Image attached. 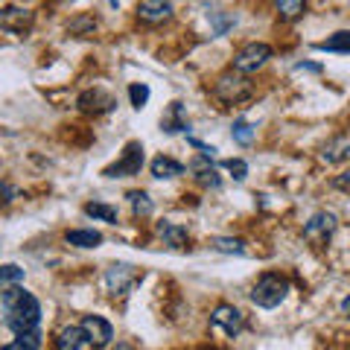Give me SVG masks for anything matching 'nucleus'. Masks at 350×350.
<instances>
[{"label": "nucleus", "instance_id": "obj_1", "mask_svg": "<svg viewBox=\"0 0 350 350\" xmlns=\"http://www.w3.org/2000/svg\"><path fill=\"white\" fill-rule=\"evenodd\" d=\"M3 315H6V327L12 330L15 336L21 333H36L38 324H41V304L36 295H29L27 289H21L18 283L15 286H6L3 292Z\"/></svg>", "mask_w": 350, "mask_h": 350}, {"label": "nucleus", "instance_id": "obj_2", "mask_svg": "<svg viewBox=\"0 0 350 350\" xmlns=\"http://www.w3.org/2000/svg\"><path fill=\"white\" fill-rule=\"evenodd\" d=\"M289 295V280L275 275V271H269V275H262L254 289H251V301H254L257 306H262V310H275V306H280L283 301H286Z\"/></svg>", "mask_w": 350, "mask_h": 350}, {"label": "nucleus", "instance_id": "obj_3", "mask_svg": "<svg viewBox=\"0 0 350 350\" xmlns=\"http://www.w3.org/2000/svg\"><path fill=\"white\" fill-rule=\"evenodd\" d=\"M213 94H216L222 103L237 105V103H245L248 96L254 94V85H251V82L245 79V73H239V70H228V73H222V76L216 79Z\"/></svg>", "mask_w": 350, "mask_h": 350}, {"label": "nucleus", "instance_id": "obj_4", "mask_svg": "<svg viewBox=\"0 0 350 350\" xmlns=\"http://www.w3.org/2000/svg\"><path fill=\"white\" fill-rule=\"evenodd\" d=\"M336 228H338L336 213L321 211V213H315L310 222L304 225V239H306V243H312L315 248H321V245L330 243V237L336 234Z\"/></svg>", "mask_w": 350, "mask_h": 350}, {"label": "nucleus", "instance_id": "obj_5", "mask_svg": "<svg viewBox=\"0 0 350 350\" xmlns=\"http://www.w3.org/2000/svg\"><path fill=\"white\" fill-rule=\"evenodd\" d=\"M269 59H271V47H269V44H260V41L245 44V47L234 56V70H239V73H257Z\"/></svg>", "mask_w": 350, "mask_h": 350}, {"label": "nucleus", "instance_id": "obj_6", "mask_svg": "<svg viewBox=\"0 0 350 350\" xmlns=\"http://www.w3.org/2000/svg\"><path fill=\"white\" fill-rule=\"evenodd\" d=\"M140 167H144V146L137 144V140H131V144L126 146L123 158H120L117 163H111L103 175L105 178H126V175H137Z\"/></svg>", "mask_w": 350, "mask_h": 350}, {"label": "nucleus", "instance_id": "obj_7", "mask_svg": "<svg viewBox=\"0 0 350 350\" xmlns=\"http://www.w3.org/2000/svg\"><path fill=\"white\" fill-rule=\"evenodd\" d=\"M32 12L24 6H3L0 9V29L9 32V36H27L32 29Z\"/></svg>", "mask_w": 350, "mask_h": 350}, {"label": "nucleus", "instance_id": "obj_8", "mask_svg": "<svg viewBox=\"0 0 350 350\" xmlns=\"http://www.w3.org/2000/svg\"><path fill=\"white\" fill-rule=\"evenodd\" d=\"M135 283H137V271L126 266V262H117V266L105 271V289H108V295H114V298L117 295H126Z\"/></svg>", "mask_w": 350, "mask_h": 350}, {"label": "nucleus", "instance_id": "obj_9", "mask_svg": "<svg viewBox=\"0 0 350 350\" xmlns=\"http://www.w3.org/2000/svg\"><path fill=\"white\" fill-rule=\"evenodd\" d=\"M211 321H213V327H222L231 338L245 330V315L231 304H219L213 310V315H211Z\"/></svg>", "mask_w": 350, "mask_h": 350}, {"label": "nucleus", "instance_id": "obj_10", "mask_svg": "<svg viewBox=\"0 0 350 350\" xmlns=\"http://www.w3.org/2000/svg\"><path fill=\"white\" fill-rule=\"evenodd\" d=\"M172 3L170 0H144V3L137 6V18L144 21V24L149 27H158V24H167V21L172 18Z\"/></svg>", "mask_w": 350, "mask_h": 350}, {"label": "nucleus", "instance_id": "obj_11", "mask_svg": "<svg viewBox=\"0 0 350 350\" xmlns=\"http://www.w3.org/2000/svg\"><path fill=\"white\" fill-rule=\"evenodd\" d=\"M82 330L88 333V338H91L94 347H108L111 345V338H114V327L108 324L105 319H100V315H85Z\"/></svg>", "mask_w": 350, "mask_h": 350}, {"label": "nucleus", "instance_id": "obj_12", "mask_svg": "<svg viewBox=\"0 0 350 350\" xmlns=\"http://www.w3.org/2000/svg\"><path fill=\"white\" fill-rule=\"evenodd\" d=\"M190 172H193V178L202 184V187H207V190H219L222 187V178H219V170L211 163V158H204V155H199V158H193L190 161Z\"/></svg>", "mask_w": 350, "mask_h": 350}, {"label": "nucleus", "instance_id": "obj_13", "mask_svg": "<svg viewBox=\"0 0 350 350\" xmlns=\"http://www.w3.org/2000/svg\"><path fill=\"white\" fill-rule=\"evenodd\" d=\"M114 105H117L114 96L105 94V91H100V88H94V91H85V94L79 96V108H82L85 114H108Z\"/></svg>", "mask_w": 350, "mask_h": 350}, {"label": "nucleus", "instance_id": "obj_14", "mask_svg": "<svg viewBox=\"0 0 350 350\" xmlns=\"http://www.w3.org/2000/svg\"><path fill=\"white\" fill-rule=\"evenodd\" d=\"M56 347L59 350H91L94 345H91V338H88V333L82 330V324H73V327H64L59 333Z\"/></svg>", "mask_w": 350, "mask_h": 350}, {"label": "nucleus", "instance_id": "obj_15", "mask_svg": "<svg viewBox=\"0 0 350 350\" xmlns=\"http://www.w3.org/2000/svg\"><path fill=\"white\" fill-rule=\"evenodd\" d=\"M158 237L163 239V245H170V248H184L190 239L187 228H181L175 222H158Z\"/></svg>", "mask_w": 350, "mask_h": 350}, {"label": "nucleus", "instance_id": "obj_16", "mask_svg": "<svg viewBox=\"0 0 350 350\" xmlns=\"http://www.w3.org/2000/svg\"><path fill=\"white\" fill-rule=\"evenodd\" d=\"M161 129L170 131V135L190 129V120H187V114H184V105H181V103H172V105H170V111L163 114V120H161Z\"/></svg>", "mask_w": 350, "mask_h": 350}, {"label": "nucleus", "instance_id": "obj_17", "mask_svg": "<svg viewBox=\"0 0 350 350\" xmlns=\"http://www.w3.org/2000/svg\"><path fill=\"white\" fill-rule=\"evenodd\" d=\"M350 158V137H333L330 144L321 149V161L324 163H342Z\"/></svg>", "mask_w": 350, "mask_h": 350}, {"label": "nucleus", "instance_id": "obj_18", "mask_svg": "<svg viewBox=\"0 0 350 350\" xmlns=\"http://www.w3.org/2000/svg\"><path fill=\"white\" fill-rule=\"evenodd\" d=\"M152 175L155 178H178V175H184V163L170 155H158L152 161Z\"/></svg>", "mask_w": 350, "mask_h": 350}, {"label": "nucleus", "instance_id": "obj_19", "mask_svg": "<svg viewBox=\"0 0 350 350\" xmlns=\"http://www.w3.org/2000/svg\"><path fill=\"white\" fill-rule=\"evenodd\" d=\"M64 239H68L70 245H76V248H96V245H103V234L100 231H88V228L68 231V234H64Z\"/></svg>", "mask_w": 350, "mask_h": 350}, {"label": "nucleus", "instance_id": "obj_20", "mask_svg": "<svg viewBox=\"0 0 350 350\" xmlns=\"http://www.w3.org/2000/svg\"><path fill=\"white\" fill-rule=\"evenodd\" d=\"M129 204H131V211H135V216L137 219H146V216H152V211H155V204H152V199H149V193H144V190H131L129 196Z\"/></svg>", "mask_w": 350, "mask_h": 350}, {"label": "nucleus", "instance_id": "obj_21", "mask_svg": "<svg viewBox=\"0 0 350 350\" xmlns=\"http://www.w3.org/2000/svg\"><path fill=\"white\" fill-rule=\"evenodd\" d=\"M85 213L100 219V222H108V225H117V207L105 204V202H88L85 204Z\"/></svg>", "mask_w": 350, "mask_h": 350}, {"label": "nucleus", "instance_id": "obj_22", "mask_svg": "<svg viewBox=\"0 0 350 350\" xmlns=\"http://www.w3.org/2000/svg\"><path fill=\"white\" fill-rule=\"evenodd\" d=\"M315 50H327V53H350V32H347V29L336 32V36H330L327 41H319V44H315Z\"/></svg>", "mask_w": 350, "mask_h": 350}, {"label": "nucleus", "instance_id": "obj_23", "mask_svg": "<svg viewBox=\"0 0 350 350\" xmlns=\"http://www.w3.org/2000/svg\"><path fill=\"white\" fill-rule=\"evenodd\" d=\"M275 6L283 21H298L306 9V0H275Z\"/></svg>", "mask_w": 350, "mask_h": 350}, {"label": "nucleus", "instance_id": "obj_24", "mask_svg": "<svg viewBox=\"0 0 350 350\" xmlns=\"http://www.w3.org/2000/svg\"><path fill=\"white\" fill-rule=\"evenodd\" d=\"M41 347V333H21L15 342H9L3 345V350H38Z\"/></svg>", "mask_w": 350, "mask_h": 350}, {"label": "nucleus", "instance_id": "obj_25", "mask_svg": "<svg viewBox=\"0 0 350 350\" xmlns=\"http://www.w3.org/2000/svg\"><path fill=\"white\" fill-rule=\"evenodd\" d=\"M216 251H222V254H245V243L243 239H231V237H213L211 243Z\"/></svg>", "mask_w": 350, "mask_h": 350}, {"label": "nucleus", "instance_id": "obj_26", "mask_svg": "<svg viewBox=\"0 0 350 350\" xmlns=\"http://www.w3.org/2000/svg\"><path fill=\"white\" fill-rule=\"evenodd\" d=\"M24 280V269L15 266V262H9V266H0V289L6 286H15V283Z\"/></svg>", "mask_w": 350, "mask_h": 350}, {"label": "nucleus", "instance_id": "obj_27", "mask_svg": "<svg viewBox=\"0 0 350 350\" xmlns=\"http://www.w3.org/2000/svg\"><path fill=\"white\" fill-rule=\"evenodd\" d=\"M231 135H234V140H237L239 146H248L251 140H254V129H251L245 120H237L234 129H231Z\"/></svg>", "mask_w": 350, "mask_h": 350}, {"label": "nucleus", "instance_id": "obj_28", "mask_svg": "<svg viewBox=\"0 0 350 350\" xmlns=\"http://www.w3.org/2000/svg\"><path fill=\"white\" fill-rule=\"evenodd\" d=\"M129 96H131V105H135L137 108V111H140V108H144L146 105V100H149V88L146 85H131L129 88Z\"/></svg>", "mask_w": 350, "mask_h": 350}, {"label": "nucleus", "instance_id": "obj_29", "mask_svg": "<svg viewBox=\"0 0 350 350\" xmlns=\"http://www.w3.org/2000/svg\"><path fill=\"white\" fill-rule=\"evenodd\" d=\"M225 170L234 175V181H245V175H248V163L243 158H231V161H225Z\"/></svg>", "mask_w": 350, "mask_h": 350}, {"label": "nucleus", "instance_id": "obj_30", "mask_svg": "<svg viewBox=\"0 0 350 350\" xmlns=\"http://www.w3.org/2000/svg\"><path fill=\"white\" fill-rule=\"evenodd\" d=\"M12 202H15V187L12 184H6V181H0V211L9 207Z\"/></svg>", "mask_w": 350, "mask_h": 350}, {"label": "nucleus", "instance_id": "obj_31", "mask_svg": "<svg viewBox=\"0 0 350 350\" xmlns=\"http://www.w3.org/2000/svg\"><path fill=\"white\" fill-rule=\"evenodd\" d=\"M190 146L199 149V155H204V158H213V155H216L213 146H207V144H202V140H196V137H190Z\"/></svg>", "mask_w": 350, "mask_h": 350}, {"label": "nucleus", "instance_id": "obj_32", "mask_svg": "<svg viewBox=\"0 0 350 350\" xmlns=\"http://www.w3.org/2000/svg\"><path fill=\"white\" fill-rule=\"evenodd\" d=\"M333 187H338V190L350 193V172H342V175H338V178H333Z\"/></svg>", "mask_w": 350, "mask_h": 350}, {"label": "nucleus", "instance_id": "obj_33", "mask_svg": "<svg viewBox=\"0 0 350 350\" xmlns=\"http://www.w3.org/2000/svg\"><path fill=\"white\" fill-rule=\"evenodd\" d=\"M295 70H312V73H321V64H304V62H301Z\"/></svg>", "mask_w": 350, "mask_h": 350}, {"label": "nucleus", "instance_id": "obj_34", "mask_svg": "<svg viewBox=\"0 0 350 350\" xmlns=\"http://www.w3.org/2000/svg\"><path fill=\"white\" fill-rule=\"evenodd\" d=\"M342 312H345V315H350V295H347V298L342 301Z\"/></svg>", "mask_w": 350, "mask_h": 350}, {"label": "nucleus", "instance_id": "obj_35", "mask_svg": "<svg viewBox=\"0 0 350 350\" xmlns=\"http://www.w3.org/2000/svg\"><path fill=\"white\" fill-rule=\"evenodd\" d=\"M111 6H117V0H111Z\"/></svg>", "mask_w": 350, "mask_h": 350}]
</instances>
